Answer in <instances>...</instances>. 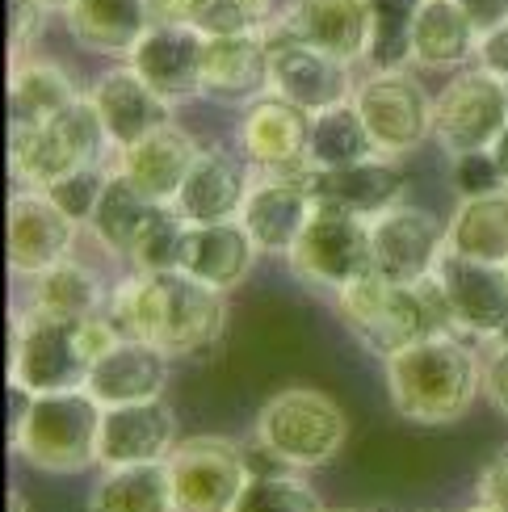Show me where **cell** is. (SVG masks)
<instances>
[{"label":"cell","instance_id":"7dc6e473","mask_svg":"<svg viewBox=\"0 0 508 512\" xmlns=\"http://www.w3.org/2000/svg\"><path fill=\"white\" fill-rule=\"evenodd\" d=\"M492 160H496V173H500V185L508 189V126H504V135L492 143Z\"/></svg>","mask_w":508,"mask_h":512},{"label":"cell","instance_id":"9c48e42d","mask_svg":"<svg viewBox=\"0 0 508 512\" xmlns=\"http://www.w3.org/2000/svg\"><path fill=\"white\" fill-rule=\"evenodd\" d=\"M508 126V80L488 68H462L433 97V139L446 156L492 152V143Z\"/></svg>","mask_w":508,"mask_h":512},{"label":"cell","instance_id":"836d02e7","mask_svg":"<svg viewBox=\"0 0 508 512\" xmlns=\"http://www.w3.org/2000/svg\"><path fill=\"white\" fill-rule=\"evenodd\" d=\"M160 206H168V202L147 198L131 177L114 168L110 181H105V194H101V202H97V210H93V219H89V231H93V240H97L105 252L126 256V261H131L139 236L147 231V223L156 219Z\"/></svg>","mask_w":508,"mask_h":512},{"label":"cell","instance_id":"d590c367","mask_svg":"<svg viewBox=\"0 0 508 512\" xmlns=\"http://www.w3.org/2000/svg\"><path fill=\"white\" fill-rule=\"evenodd\" d=\"M311 168H341L353 160L374 156V139L366 131L362 114H357L353 97L332 105V110L311 114Z\"/></svg>","mask_w":508,"mask_h":512},{"label":"cell","instance_id":"8d00e7d4","mask_svg":"<svg viewBox=\"0 0 508 512\" xmlns=\"http://www.w3.org/2000/svg\"><path fill=\"white\" fill-rule=\"evenodd\" d=\"M236 512H328V508L307 479L290 471H265L248 479Z\"/></svg>","mask_w":508,"mask_h":512},{"label":"cell","instance_id":"816d5d0a","mask_svg":"<svg viewBox=\"0 0 508 512\" xmlns=\"http://www.w3.org/2000/svg\"><path fill=\"white\" fill-rule=\"evenodd\" d=\"M328 512H357V508H328Z\"/></svg>","mask_w":508,"mask_h":512},{"label":"cell","instance_id":"c3c4849f","mask_svg":"<svg viewBox=\"0 0 508 512\" xmlns=\"http://www.w3.org/2000/svg\"><path fill=\"white\" fill-rule=\"evenodd\" d=\"M9 512H26V500H21L17 492H9Z\"/></svg>","mask_w":508,"mask_h":512},{"label":"cell","instance_id":"f907efd6","mask_svg":"<svg viewBox=\"0 0 508 512\" xmlns=\"http://www.w3.org/2000/svg\"><path fill=\"white\" fill-rule=\"evenodd\" d=\"M467 512H500V508H492V504H483V500H479V504H475V508H467Z\"/></svg>","mask_w":508,"mask_h":512},{"label":"cell","instance_id":"4fadbf2b","mask_svg":"<svg viewBox=\"0 0 508 512\" xmlns=\"http://www.w3.org/2000/svg\"><path fill=\"white\" fill-rule=\"evenodd\" d=\"M240 152L265 177H307L311 173V114L294 101L265 93L244 110Z\"/></svg>","mask_w":508,"mask_h":512},{"label":"cell","instance_id":"30bf717a","mask_svg":"<svg viewBox=\"0 0 508 512\" xmlns=\"http://www.w3.org/2000/svg\"><path fill=\"white\" fill-rule=\"evenodd\" d=\"M353 105L378 156L399 160L433 135V97L408 68H370L366 80H357Z\"/></svg>","mask_w":508,"mask_h":512},{"label":"cell","instance_id":"bcb514c9","mask_svg":"<svg viewBox=\"0 0 508 512\" xmlns=\"http://www.w3.org/2000/svg\"><path fill=\"white\" fill-rule=\"evenodd\" d=\"M458 5L467 9L471 26L479 30V38L488 34V30H496L500 21H508V0H458Z\"/></svg>","mask_w":508,"mask_h":512},{"label":"cell","instance_id":"52a82bcc","mask_svg":"<svg viewBox=\"0 0 508 512\" xmlns=\"http://www.w3.org/2000/svg\"><path fill=\"white\" fill-rule=\"evenodd\" d=\"M93 353L84 349L80 324L51 315H17L9 336V387L21 395L80 391L89 382Z\"/></svg>","mask_w":508,"mask_h":512},{"label":"cell","instance_id":"f1b7e54d","mask_svg":"<svg viewBox=\"0 0 508 512\" xmlns=\"http://www.w3.org/2000/svg\"><path fill=\"white\" fill-rule=\"evenodd\" d=\"M63 21L84 51L122 59H131L139 38L156 26L152 0H72L63 9Z\"/></svg>","mask_w":508,"mask_h":512},{"label":"cell","instance_id":"2e32d148","mask_svg":"<svg viewBox=\"0 0 508 512\" xmlns=\"http://www.w3.org/2000/svg\"><path fill=\"white\" fill-rule=\"evenodd\" d=\"M80 223L68 219L42 189H21L9 202V231H5V252L9 269L17 277H38L63 256H72Z\"/></svg>","mask_w":508,"mask_h":512},{"label":"cell","instance_id":"d4e9b609","mask_svg":"<svg viewBox=\"0 0 508 512\" xmlns=\"http://www.w3.org/2000/svg\"><path fill=\"white\" fill-rule=\"evenodd\" d=\"M261 248L252 244L248 227L240 219L227 223H189L185 240H181V265L189 277L215 286L223 294H231L236 286H244V277L257 265Z\"/></svg>","mask_w":508,"mask_h":512},{"label":"cell","instance_id":"e0dca14e","mask_svg":"<svg viewBox=\"0 0 508 512\" xmlns=\"http://www.w3.org/2000/svg\"><path fill=\"white\" fill-rule=\"evenodd\" d=\"M278 30L345 63H366L374 47L370 0H286Z\"/></svg>","mask_w":508,"mask_h":512},{"label":"cell","instance_id":"74e56055","mask_svg":"<svg viewBox=\"0 0 508 512\" xmlns=\"http://www.w3.org/2000/svg\"><path fill=\"white\" fill-rule=\"evenodd\" d=\"M420 0H370L374 13V47L370 68H408V30Z\"/></svg>","mask_w":508,"mask_h":512},{"label":"cell","instance_id":"60d3db41","mask_svg":"<svg viewBox=\"0 0 508 512\" xmlns=\"http://www.w3.org/2000/svg\"><path fill=\"white\" fill-rule=\"evenodd\" d=\"M458 198H475V194H492L500 189V173L492 152H471V156H454V173H450Z\"/></svg>","mask_w":508,"mask_h":512},{"label":"cell","instance_id":"d6a6232c","mask_svg":"<svg viewBox=\"0 0 508 512\" xmlns=\"http://www.w3.org/2000/svg\"><path fill=\"white\" fill-rule=\"evenodd\" d=\"M446 248L471 261L508 265V189L458 198L454 219L446 223Z\"/></svg>","mask_w":508,"mask_h":512},{"label":"cell","instance_id":"44dd1931","mask_svg":"<svg viewBox=\"0 0 508 512\" xmlns=\"http://www.w3.org/2000/svg\"><path fill=\"white\" fill-rule=\"evenodd\" d=\"M315 210V198L303 177H257L244 198L240 223L248 227L252 244L261 248V256H290V248L299 244L303 227Z\"/></svg>","mask_w":508,"mask_h":512},{"label":"cell","instance_id":"b9f144b4","mask_svg":"<svg viewBox=\"0 0 508 512\" xmlns=\"http://www.w3.org/2000/svg\"><path fill=\"white\" fill-rule=\"evenodd\" d=\"M5 17H9V59H17L21 51H30V42L38 38L47 5H42V0H9Z\"/></svg>","mask_w":508,"mask_h":512},{"label":"cell","instance_id":"ab89813d","mask_svg":"<svg viewBox=\"0 0 508 512\" xmlns=\"http://www.w3.org/2000/svg\"><path fill=\"white\" fill-rule=\"evenodd\" d=\"M110 173H114V164H105V160L101 164H84V168H76V173L59 177L51 189H42V194H51V202L68 219H76L80 227H89L93 210H97V202L105 194V181H110Z\"/></svg>","mask_w":508,"mask_h":512},{"label":"cell","instance_id":"4316f807","mask_svg":"<svg viewBox=\"0 0 508 512\" xmlns=\"http://www.w3.org/2000/svg\"><path fill=\"white\" fill-rule=\"evenodd\" d=\"M198 152H202L198 139L189 135V131H181L177 122H168V126H160V131H152L147 139L122 147L118 160H114V168L131 177L147 198L173 202L177 189H181V181H185V173L194 168Z\"/></svg>","mask_w":508,"mask_h":512},{"label":"cell","instance_id":"e575fe53","mask_svg":"<svg viewBox=\"0 0 508 512\" xmlns=\"http://www.w3.org/2000/svg\"><path fill=\"white\" fill-rule=\"evenodd\" d=\"M156 21L194 26L206 38L215 34H265L273 0H152Z\"/></svg>","mask_w":508,"mask_h":512},{"label":"cell","instance_id":"83f0119b","mask_svg":"<svg viewBox=\"0 0 508 512\" xmlns=\"http://www.w3.org/2000/svg\"><path fill=\"white\" fill-rule=\"evenodd\" d=\"M479 51V30L458 0H420L408 30V63L425 72L462 68Z\"/></svg>","mask_w":508,"mask_h":512},{"label":"cell","instance_id":"5b68a950","mask_svg":"<svg viewBox=\"0 0 508 512\" xmlns=\"http://www.w3.org/2000/svg\"><path fill=\"white\" fill-rule=\"evenodd\" d=\"M105 152H110V135L89 93L38 126H9V168L26 189H51L76 168L101 164Z\"/></svg>","mask_w":508,"mask_h":512},{"label":"cell","instance_id":"484cf974","mask_svg":"<svg viewBox=\"0 0 508 512\" xmlns=\"http://www.w3.org/2000/svg\"><path fill=\"white\" fill-rule=\"evenodd\" d=\"M248 189L252 181L236 156L223 152V147H202L177 189L173 206L181 210L185 223H227L240 219Z\"/></svg>","mask_w":508,"mask_h":512},{"label":"cell","instance_id":"cb8c5ba5","mask_svg":"<svg viewBox=\"0 0 508 512\" xmlns=\"http://www.w3.org/2000/svg\"><path fill=\"white\" fill-rule=\"evenodd\" d=\"M269 93V38L265 34H215L206 38L202 97L223 105H252Z\"/></svg>","mask_w":508,"mask_h":512},{"label":"cell","instance_id":"681fc988","mask_svg":"<svg viewBox=\"0 0 508 512\" xmlns=\"http://www.w3.org/2000/svg\"><path fill=\"white\" fill-rule=\"evenodd\" d=\"M42 5H47V9H59V13H63V9L72 5V0H42Z\"/></svg>","mask_w":508,"mask_h":512},{"label":"cell","instance_id":"7bdbcfd3","mask_svg":"<svg viewBox=\"0 0 508 512\" xmlns=\"http://www.w3.org/2000/svg\"><path fill=\"white\" fill-rule=\"evenodd\" d=\"M483 391H488L492 408L508 416V336H500L492 357L483 361Z\"/></svg>","mask_w":508,"mask_h":512},{"label":"cell","instance_id":"7402d4cb","mask_svg":"<svg viewBox=\"0 0 508 512\" xmlns=\"http://www.w3.org/2000/svg\"><path fill=\"white\" fill-rule=\"evenodd\" d=\"M164 387H168V353L147 345L139 336H118L114 345L93 361L89 382H84V391H89L101 408L164 399Z\"/></svg>","mask_w":508,"mask_h":512},{"label":"cell","instance_id":"5bb4252c","mask_svg":"<svg viewBox=\"0 0 508 512\" xmlns=\"http://www.w3.org/2000/svg\"><path fill=\"white\" fill-rule=\"evenodd\" d=\"M374 240V273L391 277V282H425L437 273L441 256H446V223L420 206H391L387 215L370 219Z\"/></svg>","mask_w":508,"mask_h":512},{"label":"cell","instance_id":"ac0fdd59","mask_svg":"<svg viewBox=\"0 0 508 512\" xmlns=\"http://www.w3.org/2000/svg\"><path fill=\"white\" fill-rule=\"evenodd\" d=\"M131 68L168 101L202 97V63H206V34L177 21H156L131 51Z\"/></svg>","mask_w":508,"mask_h":512},{"label":"cell","instance_id":"f6af8a7d","mask_svg":"<svg viewBox=\"0 0 508 512\" xmlns=\"http://www.w3.org/2000/svg\"><path fill=\"white\" fill-rule=\"evenodd\" d=\"M475 59H479V68H488L492 76L508 80V21H500L496 30H488V34L479 38Z\"/></svg>","mask_w":508,"mask_h":512},{"label":"cell","instance_id":"ee69618b","mask_svg":"<svg viewBox=\"0 0 508 512\" xmlns=\"http://www.w3.org/2000/svg\"><path fill=\"white\" fill-rule=\"evenodd\" d=\"M479 500L483 504H492L500 512H508V445L504 450H496V458L483 466V475H479Z\"/></svg>","mask_w":508,"mask_h":512},{"label":"cell","instance_id":"f546056e","mask_svg":"<svg viewBox=\"0 0 508 512\" xmlns=\"http://www.w3.org/2000/svg\"><path fill=\"white\" fill-rule=\"evenodd\" d=\"M89 512H177L168 458L101 466V475L89 492Z\"/></svg>","mask_w":508,"mask_h":512},{"label":"cell","instance_id":"7a4b0ae2","mask_svg":"<svg viewBox=\"0 0 508 512\" xmlns=\"http://www.w3.org/2000/svg\"><path fill=\"white\" fill-rule=\"evenodd\" d=\"M483 391V357L458 332H429L387 357L391 408L412 424H458Z\"/></svg>","mask_w":508,"mask_h":512},{"label":"cell","instance_id":"9a60e30c","mask_svg":"<svg viewBox=\"0 0 508 512\" xmlns=\"http://www.w3.org/2000/svg\"><path fill=\"white\" fill-rule=\"evenodd\" d=\"M437 282L446 290L454 332L467 336H508V265L471 261L446 248L437 265Z\"/></svg>","mask_w":508,"mask_h":512},{"label":"cell","instance_id":"277c9868","mask_svg":"<svg viewBox=\"0 0 508 512\" xmlns=\"http://www.w3.org/2000/svg\"><path fill=\"white\" fill-rule=\"evenodd\" d=\"M101 416L105 408L84 387L26 395L13 424V454L42 475H80L101 466Z\"/></svg>","mask_w":508,"mask_h":512},{"label":"cell","instance_id":"ffe728a7","mask_svg":"<svg viewBox=\"0 0 508 512\" xmlns=\"http://www.w3.org/2000/svg\"><path fill=\"white\" fill-rule=\"evenodd\" d=\"M89 101L105 126V135H110L114 152H122V147H131V143H139L152 131H160V126L173 122V101L160 97L131 63L105 72L89 89Z\"/></svg>","mask_w":508,"mask_h":512},{"label":"cell","instance_id":"1f68e13d","mask_svg":"<svg viewBox=\"0 0 508 512\" xmlns=\"http://www.w3.org/2000/svg\"><path fill=\"white\" fill-rule=\"evenodd\" d=\"M30 282H34L30 286V311L63 319V324H84V319L101 315L105 303H110L101 277L89 265H80L76 256H63L59 265L30 277Z\"/></svg>","mask_w":508,"mask_h":512},{"label":"cell","instance_id":"4dcf8cb0","mask_svg":"<svg viewBox=\"0 0 508 512\" xmlns=\"http://www.w3.org/2000/svg\"><path fill=\"white\" fill-rule=\"evenodd\" d=\"M84 97L72 76L51 59H9V126H38Z\"/></svg>","mask_w":508,"mask_h":512},{"label":"cell","instance_id":"8992f818","mask_svg":"<svg viewBox=\"0 0 508 512\" xmlns=\"http://www.w3.org/2000/svg\"><path fill=\"white\" fill-rule=\"evenodd\" d=\"M349 437L345 408L324 391L311 387H286L265 399L257 412V445L282 466L311 471L341 454Z\"/></svg>","mask_w":508,"mask_h":512},{"label":"cell","instance_id":"d6986e66","mask_svg":"<svg viewBox=\"0 0 508 512\" xmlns=\"http://www.w3.org/2000/svg\"><path fill=\"white\" fill-rule=\"evenodd\" d=\"M311 198L320 206L349 210L357 219H378L391 206L404 202V168L395 164V156H366L341 168H311L303 177Z\"/></svg>","mask_w":508,"mask_h":512},{"label":"cell","instance_id":"ba28073f","mask_svg":"<svg viewBox=\"0 0 508 512\" xmlns=\"http://www.w3.org/2000/svg\"><path fill=\"white\" fill-rule=\"evenodd\" d=\"M286 261H290L299 282L324 290V294H341L345 286L362 282V277L374 273L370 219H357V215H349V210L315 202L303 236L290 248Z\"/></svg>","mask_w":508,"mask_h":512},{"label":"cell","instance_id":"f35d334b","mask_svg":"<svg viewBox=\"0 0 508 512\" xmlns=\"http://www.w3.org/2000/svg\"><path fill=\"white\" fill-rule=\"evenodd\" d=\"M185 219L181 210L168 202L156 210V219L147 223V231L139 236L135 252H131V265L139 273H156V269H177L181 265V240H185Z\"/></svg>","mask_w":508,"mask_h":512},{"label":"cell","instance_id":"8fae6325","mask_svg":"<svg viewBox=\"0 0 508 512\" xmlns=\"http://www.w3.org/2000/svg\"><path fill=\"white\" fill-rule=\"evenodd\" d=\"M177 512H236L252 466L227 437H185L168 454Z\"/></svg>","mask_w":508,"mask_h":512},{"label":"cell","instance_id":"3957f363","mask_svg":"<svg viewBox=\"0 0 508 512\" xmlns=\"http://www.w3.org/2000/svg\"><path fill=\"white\" fill-rule=\"evenodd\" d=\"M332 307L357 345L383 361L429 332H454L450 303H446V290H441L437 273L412 286L391 282L383 273H370L362 282L345 286L341 294H332Z\"/></svg>","mask_w":508,"mask_h":512},{"label":"cell","instance_id":"7c38bea8","mask_svg":"<svg viewBox=\"0 0 508 512\" xmlns=\"http://www.w3.org/2000/svg\"><path fill=\"white\" fill-rule=\"evenodd\" d=\"M349 68L353 63L311 47V42L290 38L286 30L269 38V93L294 101L307 114L332 110V105L353 97L357 80Z\"/></svg>","mask_w":508,"mask_h":512},{"label":"cell","instance_id":"6da1fadb","mask_svg":"<svg viewBox=\"0 0 508 512\" xmlns=\"http://www.w3.org/2000/svg\"><path fill=\"white\" fill-rule=\"evenodd\" d=\"M105 315L122 328V336H139L168 357H194L219 345L227 332V294L185 269H135L114 286Z\"/></svg>","mask_w":508,"mask_h":512},{"label":"cell","instance_id":"603a6c76","mask_svg":"<svg viewBox=\"0 0 508 512\" xmlns=\"http://www.w3.org/2000/svg\"><path fill=\"white\" fill-rule=\"evenodd\" d=\"M177 450V412L164 399L114 403L101 416V466L164 462Z\"/></svg>","mask_w":508,"mask_h":512}]
</instances>
